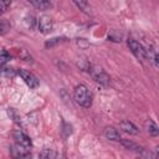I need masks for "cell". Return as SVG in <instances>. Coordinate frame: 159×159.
<instances>
[{
	"label": "cell",
	"instance_id": "obj_6",
	"mask_svg": "<svg viewBox=\"0 0 159 159\" xmlns=\"http://www.w3.org/2000/svg\"><path fill=\"white\" fill-rule=\"evenodd\" d=\"M10 154L14 158H27L31 155V152H30V148L24 147L19 143H15L10 147Z\"/></svg>",
	"mask_w": 159,
	"mask_h": 159
},
{
	"label": "cell",
	"instance_id": "obj_2",
	"mask_svg": "<svg viewBox=\"0 0 159 159\" xmlns=\"http://www.w3.org/2000/svg\"><path fill=\"white\" fill-rule=\"evenodd\" d=\"M127 45L130 50V52L139 60V61H145L148 60V52H147V48L139 43L138 41L133 40V39H128L127 40Z\"/></svg>",
	"mask_w": 159,
	"mask_h": 159
},
{
	"label": "cell",
	"instance_id": "obj_5",
	"mask_svg": "<svg viewBox=\"0 0 159 159\" xmlns=\"http://www.w3.org/2000/svg\"><path fill=\"white\" fill-rule=\"evenodd\" d=\"M37 29L40 30V32L42 34H50L52 31V27H53V22H52V19L47 15H42L37 19Z\"/></svg>",
	"mask_w": 159,
	"mask_h": 159
},
{
	"label": "cell",
	"instance_id": "obj_13",
	"mask_svg": "<svg viewBox=\"0 0 159 159\" xmlns=\"http://www.w3.org/2000/svg\"><path fill=\"white\" fill-rule=\"evenodd\" d=\"M145 127H147V130L150 135L153 137H157L159 134V129H158V125L152 120V119H148L147 123H145Z\"/></svg>",
	"mask_w": 159,
	"mask_h": 159
},
{
	"label": "cell",
	"instance_id": "obj_17",
	"mask_svg": "<svg viewBox=\"0 0 159 159\" xmlns=\"http://www.w3.org/2000/svg\"><path fill=\"white\" fill-rule=\"evenodd\" d=\"M15 71L12 68L6 67V65H0V75H5V76H14Z\"/></svg>",
	"mask_w": 159,
	"mask_h": 159
},
{
	"label": "cell",
	"instance_id": "obj_10",
	"mask_svg": "<svg viewBox=\"0 0 159 159\" xmlns=\"http://www.w3.org/2000/svg\"><path fill=\"white\" fill-rule=\"evenodd\" d=\"M104 137L109 140H114V142H120V134L119 132L114 128V127H106L104 128Z\"/></svg>",
	"mask_w": 159,
	"mask_h": 159
},
{
	"label": "cell",
	"instance_id": "obj_18",
	"mask_svg": "<svg viewBox=\"0 0 159 159\" xmlns=\"http://www.w3.org/2000/svg\"><path fill=\"white\" fill-rule=\"evenodd\" d=\"M63 41H66V39H63V37H55V39H51L50 41H47V42L45 43V46H46V47H52L53 45L61 43V42H63Z\"/></svg>",
	"mask_w": 159,
	"mask_h": 159
},
{
	"label": "cell",
	"instance_id": "obj_11",
	"mask_svg": "<svg viewBox=\"0 0 159 159\" xmlns=\"http://www.w3.org/2000/svg\"><path fill=\"white\" fill-rule=\"evenodd\" d=\"M26 1L30 2L32 6H35L36 9L42 10V11L48 10V9L52 7V4H51L50 0H26Z\"/></svg>",
	"mask_w": 159,
	"mask_h": 159
},
{
	"label": "cell",
	"instance_id": "obj_15",
	"mask_svg": "<svg viewBox=\"0 0 159 159\" xmlns=\"http://www.w3.org/2000/svg\"><path fill=\"white\" fill-rule=\"evenodd\" d=\"M40 158H56L57 157V153L53 150V149H43L40 154H39Z\"/></svg>",
	"mask_w": 159,
	"mask_h": 159
},
{
	"label": "cell",
	"instance_id": "obj_12",
	"mask_svg": "<svg viewBox=\"0 0 159 159\" xmlns=\"http://www.w3.org/2000/svg\"><path fill=\"white\" fill-rule=\"evenodd\" d=\"M75 2V5L81 10L83 11L84 14H92V10H91V5L88 2V0H72Z\"/></svg>",
	"mask_w": 159,
	"mask_h": 159
},
{
	"label": "cell",
	"instance_id": "obj_8",
	"mask_svg": "<svg viewBox=\"0 0 159 159\" xmlns=\"http://www.w3.org/2000/svg\"><path fill=\"white\" fill-rule=\"evenodd\" d=\"M120 143H122V145L125 147L128 150L135 152V153H138V154H143V153L145 152V149H144L143 147L138 145L137 143H134V142H132V140H129V139H120Z\"/></svg>",
	"mask_w": 159,
	"mask_h": 159
},
{
	"label": "cell",
	"instance_id": "obj_4",
	"mask_svg": "<svg viewBox=\"0 0 159 159\" xmlns=\"http://www.w3.org/2000/svg\"><path fill=\"white\" fill-rule=\"evenodd\" d=\"M16 73L24 80V82L30 87V88H36V87H39V80H37V77L34 75V73H31V72H29V71H26V70H22V68H19V70H16Z\"/></svg>",
	"mask_w": 159,
	"mask_h": 159
},
{
	"label": "cell",
	"instance_id": "obj_3",
	"mask_svg": "<svg viewBox=\"0 0 159 159\" xmlns=\"http://www.w3.org/2000/svg\"><path fill=\"white\" fill-rule=\"evenodd\" d=\"M88 72L91 73V76L93 77V80H94L97 83H99V84H102V86H104V87L109 84V76H108L101 67L91 66L89 70H88Z\"/></svg>",
	"mask_w": 159,
	"mask_h": 159
},
{
	"label": "cell",
	"instance_id": "obj_9",
	"mask_svg": "<svg viewBox=\"0 0 159 159\" xmlns=\"http://www.w3.org/2000/svg\"><path fill=\"white\" fill-rule=\"evenodd\" d=\"M119 127H120V129H122L123 132H125V133H128V134H132V135L139 134V129H138L132 122H129V120H122V122L119 123Z\"/></svg>",
	"mask_w": 159,
	"mask_h": 159
},
{
	"label": "cell",
	"instance_id": "obj_7",
	"mask_svg": "<svg viewBox=\"0 0 159 159\" xmlns=\"http://www.w3.org/2000/svg\"><path fill=\"white\" fill-rule=\"evenodd\" d=\"M12 137H14V139H15V143H19V144H21V145H24V147H27V148H31V147H32V142H31L30 137L26 135L24 132H21V130H15V132L12 133Z\"/></svg>",
	"mask_w": 159,
	"mask_h": 159
},
{
	"label": "cell",
	"instance_id": "obj_21",
	"mask_svg": "<svg viewBox=\"0 0 159 159\" xmlns=\"http://www.w3.org/2000/svg\"><path fill=\"white\" fill-rule=\"evenodd\" d=\"M62 124H63V128H62L63 135H65V137H68V135H71V134H72V127H71L68 123H66V122H63Z\"/></svg>",
	"mask_w": 159,
	"mask_h": 159
},
{
	"label": "cell",
	"instance_id": "obj_14",
	"mask_svg": "<svg viewBox=\"0 0 159 159\" xmlns=\"http://www.w3.org/2000/svg\"><path fill=\"white\" fill-rule=\"evenodd\" d=\"M10 29H11V24L6 19H0V36L7 34Z\"/></svg>",
	"mask_w": 159,
	"mask_h": 159
},
{
	"label": "cell",
	"instance_id": "obj_16",
	"mask_svg": "<svg viewBox=\"0 0 159 159\" xmlns=\"http://www.w3.org/2000/svg\"><path fill=\"white\" fill-rule=\"evenodd\" d=\"M10 58H11V56L7 51H5V50L0 51V65H6Z\"/></svg>",
	"mask_w": 159,
	"mask_h": 159
},
{
	"label": "cell",
	"instance_id": "obj_1",
	"mask_svg": "<svg viewBox=\"0 0 159 159\" xmlns=\"http://www.w3.org/2000/svg\"><path fill=\"white\" fill-rule=\"evenodd\" d=\"M73 98L77 104L83 108H89L93 102V96L91 91L84 84H77L73 89Z\"/></svg>",
	"mask_w": 159,
	"mask_h": 159
},
{
	"label": "cell",
	"instance_id": "obj_20",
	"mask_svg": "<svg viewBox=\"0 0 159 159\" xmlns=\"http://www.w3.org/2000/svg\"><path fill=\"white\" fill-rule=\"evenodd\" d=\"M7 114H9V117H11L16 123H20V120H21V119H20V116L16 113V111H15L14 108H9V109H7Z\"/></svg>",
	"mask_w": 159,
	"mask_h": 159
},
{
	"label": "cell",
	"instance_id": "obj_19",
	"mask_svg": "<svg viewBox=\"0 0 159 159\" xmlns=\"http://www.w3.org/2000/svg\"><path fill=\"white\" fill-rule=\"evenodd\" d=\"M11 5V0H0V15L4 14Z\"/></svg>",
	"mask_w": 159,
	"mask_h": 159
}]
</instances>
